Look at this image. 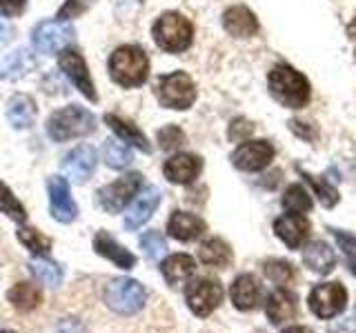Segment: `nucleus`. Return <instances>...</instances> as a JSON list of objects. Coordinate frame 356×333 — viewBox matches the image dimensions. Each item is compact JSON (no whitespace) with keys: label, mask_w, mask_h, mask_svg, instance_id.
<instances>
[{"label":"nucleus","mask_w":356,"mask_h":333,"mask_svg":"<svg viewBox=\"0 0 356 333\" xmlns=\"http://www.w3.org/2000/svg\"><path fill=\"white\" fill-rule=\"evenodd\" d=\"M200 171H203V160L194 153H176L163 164L165 178L174 185L194 182Z\"/></svg>","instance_id":"15"},{"label":"nucleus","mask_w":356,"mask_h":333,"mask_svg":"<svg viewBox=\"0 0 356 333\" xmlns=\"http://www.w3.org/2000/svg\"><path fill=\"white\" fill-rule=\"evenodd\" d=\"M348 36H350V38L354 40V44H356V18L348 25Z\"/></svg>","instance_id":"45"},{"label":"nucleus","mask_w":356,"mask_h":333,"mask_svg":"<svg viewBox=\"0 0 356 333\" xmlns=\"http://www.w3.org/2000/svg\"><path fill=\"white\" fill-rule=\"evenodd\" d=\"M147 291L138 280L131 278H114L105 287V302L111 311L120 316H134L145 307Z\"/></svg>","instance_id":"5"},{"label":"nucleus","mask_w":356,"mask_h":333,"mask_svg":"<svg viewBox=\"0 0 356 333\" xmlns=\"http://www.w3.org/2000/svg\"><path fill=\"white\" fill-rule=\"evenodd\" d=\"M274 144L270 140H248L234 149L232 164L241 171H261L274 160Z\"/></svg>","instance_id":"11"},{"label":"nucleus","mask_w":356,"mask_h":333,"mask_svg":"<svg viewBox=\"0 0 356 333\" xmlns=\"http://www.w3.org/2000/svg\"><path fill=\"white\" fill-rule=\"evenodd\" d=\"M334 236H337L341 249L348 253V258H354L356 255V236H352V233H343L341 229H332Z\"/></svg>","instance_id":"41"},{"label":"nucleus","mask_w":356,"mask_h":333,"mask_svg":"<svg viewBox=\"0 0 356 333\" xmlns=\"http://www.w3.org/2000/svg\"><path fill=\"white\" fill-rule=\"evenodd\" d=\"M298 171H300V176H303L312 187H314V191H316V196H318V200H321V205H323V207H327V209H330V207H334V205L339 203V191H337V189H334L332 185H327L325 180H323L321 176H312V173H307L305 169H300V166H298Z\"/></svg>","instance_id":"35"},{"label":"nucleus","mask_w":356,"mask_h":333,"mask_svg":"<svg viewBox=\"0 0 356 333\" xmlns=\"http://www.w3.org/2000/svg\"><path fill=\"white\" fill-rule=\"evenodd\" d=\"M283 209L289 214H307L312 209V198L300 185H292L283 194Z\"/></svg>","instance_id":"34"},{"label":"nucleus","mask_w":356,"mask_h":333,"mask_svg":"<svg viewBox=\"0 0 356 333\" xmlns=\"http://www.w3.org/2000/svg\"><path fill=\"white\" fill-rule=\"evenodd\" d=\"M96 0H65L63 7L58 9V20H72V18H81L87 14L89 7H92Z\"/></svg>","instance_id":"39"},{"label":"nucleus","mask_w":356,"mask_h":333,"mask_svg":"<svg viewBox=\"0 0 356 333\" xmlns=\"http://www.w3.org/2000/svg\"><path fill=\"white\" fill-rule=\"evenodd\" d=\"M274 231L289 249H298L309 236V220L303 214H285L274 222Z\"/></svg>","instance_id":"18"},{"label":"nucleus","mask_w":356,"mask_h":333,"mask_svg":"<svg viewBox=\"0 0 356 333\" xmlns=\"http://www.w3.org/2000/svg\"><path fill=\"white\" fill-rule=\"evenodd\" d=\"M7 120L9 125L22 131V129H29L33 122H36V103L33 98L27 94H16L9 98L7 103Z\"/></svg>","instance_id":"22"},{"label":"nucleus","mask_w":356,"mask_h":333,"mask_svg":"<svg viewBox=\"0 0 356 333\" xmlns=\"http://www.w3.org/2000/svg\"><path fill=\"white\" fill-rule=\"evenodd\" d=\"M96 151L89 144H78L76 149L63 158V171L72 178V182L85 185L96 171Z\"/></svg>","instance_id":"14"},{"label":"nucleus","mask_w":356,"mask_h":333,"mask_svg":"<svg viewBox=\"0 0 356 333\" xmlns=\"http://www.w3.org/2000/svg\"><path fill=\"white\" fill-rule=\"evenodd\" d=\"M7 300L16 311L27 314V311H33L42 302V291H40V287L33 282H18L7 291Z\"/></svg>","instance_id":"27"},{"label":"nucleus","mask_w":356,"mask_h":333,"mask_svg":"<svg viewBox=\"0 0 356 333\" xmlns=\"http://www.w3.org/2000/svg\"><path fill=\"white\" fill-rule=\"evenodd\" d=\"M222 27L234 38H252L259 33V20L248 7H229L222 14Z\"/></svg>","instance_id":"19"},{"label":"nucleus","mask_w":356,"mask_h":333,"mask_svg":"<svg viewBox=\"0 0 356 333\" xmlns=\"http://www.w3.org/2000/svg\"><path fill=\"white\" fill-rule=\"evenodd\" d=\"M229 296H232V302H234V307H236V309L252 311V309L259 307L263 289H261L259 282H256L254 275L245 273V275H238L236 280H234Z\"/></svg>","instance_id":"21"},{"label":"nucleus","mask_w":356,"mask_h":333,"mask_svg":"<svg viewBox=\"0 0 356 333\" xmlns=\"http://www.w3.org/2000/svg\"><path fill=\"white\" fill-rule=\"evenodd\" d=\"M94 251L98 255H103L105 260L114 262L118 269H134V266H136V255L122 247V244L107 231H98L94 236Z\"/></svg>","instance_id":"17"},{"label":"nucleus","mask_w":356,"mask_h":333,"mask_svg":"<svg viewBox=\"0 0 356 333\" xmlns=\"http://www.w3.org/2000/svg\"><path fill=\"white\" fill-rule=\"evenodd\" d=\"M154 40L167 53H183L189 49L194 40V27L183 14L176 11H165V14L154 22Z\"/></svg>","instance_id":"4"},{"label":"nucleus","mask_w":356,"mask_h":333,"mask_svg":"<svg viewBox=\"0 0 356 333\" xmlns=\"http://www.w3.org/2000/svg\"><path fill=\"white\" fill-rule=\"evenodd\" d=\"M140 249L145 251V255H147L149 260H161L163 258V253L167 249V242L163 238V233L161 231H147V233H143L140 236Z\"/></svg>","instance_id":"37"},{"label":"nucleus","mask_w":356,"mask_h":333,"mask_svg":"<svg viewBox=\"0 0 356 333\" xmlns=\"http://www.w3.org/2000/svg\"><path fill=\"white\" fill-rule=\"evenodd\" d=\"M267 85H270L272 98L276 100L278 105H283L287 109L305 107L309 103V98H312L309 80L289 65L272 67L270 78H267Z\"/></svg>","instance_id":"1"},{"label":"nucleus","mask_w":356,"mask_h":333,"mask_svg":"<svg viewBox=\"0 0 356 333\" xmlns=\"http://www.w3.org/2000/svg\"><path fill=\"white\" fill-rule=\"evenodd\" d=\"M265 314L270 318L272 325H283V322L292 320L298 314V305H296V296L287 289H278L270 296L265 307Z\"/></svg>","instance_id":"23"},{"label":"nucleus","mask_w":356,"mask_h":333,"mask_svg":"<svg viewBox=\"0 0 356 333\" xmlns=\"http://www.w3.org/2000/svg\"><path fill=\"white\" fill-rule=\"evenodd\" d=\"M303 262L307 269H312L318 275H325L334 269V264H337V258H334V251L327 242H309L305 251H303Z\"/></svg>","instance_id":"25"},{"label":"nucleus","mask_w":356,"mask_h":333,"mask_svg":"<svg viewBox=\"0 0 356 333\" xmlns=\"http://www.w3.org/2000/svg\"><path fill=\"white\" fill-rule=\"evenodd\" d=\"M156 138H159V144L163 151H174L185 144V131L176 125H167V127L159 129V136Z\"/></svg>","instance_id":"38"},{"label":"nucleus","mask_w":356,"mask_h":333,"mask_svg":"<svg viewBox=\"0 0 356 333\" xmlns=\"http://www.w3.org/2000/svg\"><path fill=\"white\" fill-rule=\"evenodd\" d=\"M0 214H5L14 222H20V225H25V222H27L25 207H22V203L14 196V191H11V189L3 180H0Z\"/></svg>","instance_id":"33"},{"label":"nucleus","mask_w":356,"mask_h":333,"mask_svg":"<svg viewBox=\"0 0 356 333\" xmlns=\"http://www.w3.org/2000/svg\"><path fill=\"white\" fill-rule=\"evenodd\" d=\"M76 31L70 22L65 20H42L31 31V42L40 53H58L67 44H72Z\"/></svg>","instance_id":"8"},{"label":"nucleus","mask_w":356,"mask_h":333,"mask_svg":"<svg viewBox=\"0 0 356 333\" xmlns=\"http://www.w3.org/2000/svg\"><path fill=\"white\" fill-rule=\"evenodd\" d=\"M96 131V118L92 111L78 105H67L54 111L47 120V133L54 142H67L74 138H83Z\"/></svg>","instance_id":"3"},{"label":"nucleus","mask_w":356,"mask_h":333,"mask_svg":"<svg viewBox=\"0 0 356 333\" xmlns=\"http://www.w3.org/2000/svg\"><path fill=\"white\" fill-rule=\"evenodd\" d=\"M254 133V125L250 120H245V118H236V120H232V125H229V131H227V136L232 142H245L250 136Z\"/></svg>","instance_id":"40"},{"label":"nucleus","mask_w":356,"mask_h":333,"mask_svg":"<svg viewBox=\"0 0 356 333\" xmlns=\"http://www.w3.org/2000/svg\"><path fill=\"white\" fill-rule=\"evenodd\" d=\"M47 194H49V214L54 220L70 225L78 216V207L72 198L70 182L63 176H51L47 180Z\"/></svg>","instance_id":"13"},{"label":"nucleus","mask_w":356,"mask_h":333,"mask_svg":"<svg viewBox=\"0 0 356 333\" xmlns=\"http://www.w3.org/2000/svg\"><path fill=\"white\" fill-rule=\"evenodd\" d=\"M0 333H16V331H11V329H0Z\"/></svg>","instance_id":"48"},{"label":"nucleus","mask_w":356,"mask_h":333,"mask_svg":"<svg viewBox=\"0 0 356 333\" xmlns=\"http://www.w3.org/2000/svg\"><path fill=\"white\" fill-rule=\"evenodd\" d=\"M198 258L207 266H227V264H232V249L225 240L211 238V240L200 244Z\"/></svg>","instance_id":"30"},{"label":"nucleus","mask_w":356,"mask_h":333,"mask_svg":"<svg viewBox=\"0 0 356 333\" xmlns=\"http://www.w3.org/2000/svg\"><path fill=\"white\" fill-rule=\"evenodd\" d=\"M327 333H356V311L352 318H343L327 329Z\"/></svg>","instance_id":"44"},{"label":"nucleus","mask_w":356,"mask_h":333,"mask_svg":"<svg viewBox=\"0 0 356 333\" xmlns=\"http://www.w3.org/2000/svg\"><path fill=\"white\" fill-rule=\"evenodd\" d=\"M283 333H312L307 327H289V329H285Z\"/></svg>","instance_id":"46"},{"label":"nucleus","mask_w":356,"mask_h":333,"mask_svg":"<svg viewBox=\"0 0 356 333\" xmlns=\"http://www.w3.org/2000/svg\"><path fill=\"white\" fill-rule=\"evenodd\" d=\"M109 76L118 87H140L149 76V58L136 44H122L109 56Z\"/></svg>","instance_id":"2"},{"label":"nucleus","mask_w":356,"mask_h":333,"mask_svg":"<svg viewBox=\"0 0 356 333\" xmlns=\"http://www.w3.org/2000/svg\"><path fill=\"white\" fill-rule=\"evenodd\" d=\"M185 298H187V307L196 316L205 318L222 302V287L214 278H200V280H194L187 287Z\"/></svg>","instance_id":"9"},{"label":"nucleus","mask_w":356,"mask_h":333,"mask_svg":"<svg viewBox=\"0 0 356 333\" xmlns=\"http://www.w3.org/2000/svg\"><path fill=\"white\" fill-rule=\"evenodd\" d=\"M161 271L165 275V280L170 282L172 287H181L194 275L196 264L187 253H174L161 264Z\"/></svg>","instance_id":"26"},{"label":"nucleus","mask_w":356,"mask_h":333,"mask_svg":"<svg viewBox=\"0 0 356 333\" xmlns=\"http://www.w3.org/2000/svg\"><path fill=\"white\" fill-rule=\"evenodd\" d=\"M348 302V291L341 282H323L309 293V309L323 320L339 316Z\"/></svg>","instance_id":"12"},{"label":"nucleus","mask_w":356,"mask_h":333,"mask_svg":"<svg viewBox=\"0 0 356 333\" xmlns=\"http://www.w3.org/2000/svg\"><path fill=\"white\" fill-rule=\"evenodd\" d=\"M27 0H0V11L7 18H18L22 11H25Z\"/></svg>","instance_id":"42"},{"label":"nucleus","mask_w":356,"mask_h":333,"mask_svg":"<svg viewBox=\"0 0 356 333\" xmlns=\"http://www.w3.org/2000/svg\"><path fill=\"white\" fill-rule=\"evenodd\" d=\"M263 269H265V275L276 284H289V282H294V278H296L294 266L285 260H267Z\"/></svg>","instance_id":"36"},{"label":"nucleus","mask_w":356,"mask_h":333,"mask_svg":"<svg viewBox=\"0 0 356 333\" xmlns=\"http://www.w3.org/2000/svg\"><path fill=\"white\" fill-rule=\"evenodd\" d=\"M103 158H105V164L111 166V169H127V166L134 162V155L125 144L118 140H111V138L105 140V144H103Z\"/></svg>","instance_id":"32"},{"label":"nucleus","mask_w":356,"mask_h":333,"mask_svg":"<svg viewBox=\"0 0 356 333\" xmlns=\"http://www.w3.org/2000/svg\"><path fill=\"white\" fill-rule=\"evenodd\" d=\"M33 67H36L33 56L27 49H16L0 62V78L3 80H18V78L27 76Z\"/></svg>","instance_id":"28"},{"label":"nucleus","mask_w":356,"mask_h":333,"mask_svg":"<svg viewBox=\"0 0 356 333\" xmlns=\"http://www.w3.org/2000/svg\"><path fill=\"white\" fill-rule=\"evenodd\" d=\"M156 98L167 109L185 111L194 105L196 100V85L185 71H174L163 76L156 85Z\"/></svg>","instance_id":"6"},{"label":"nucleus","mask_w":356,"mask_h":333,"mask_svg":"<svg viewBox=\"0 0 356 333\" xmlns=\"http://www.w3.org/2000/svg\"><path fill=\"white\" fill-rule=\"evenodd\" d=\"M5 31H7V27H5V22H3V20H0V38H3V36H5Z\"/></svg>","instance_id":"47"},{"label":"nucleus","mask_w":356,"mask_h":333,"mask_svg":"<svg viewBox=\"0 0 356 333\" xmlns=\"http://www.w3.org/2000/svg\"><path fill=\"white\" fill-rule=\"evenodd\" d=\"M205 229H207L205 220H200L194 214H185V211H174L170 216V222H167L170 236L181 242H192L200 238L205 233Z\"/></svg>","instance_id":"20"},{"label":"nucleus","mask_w":356,"mask_h":333,"mask_svg":"<svg viewBox=\"0 0 356 333\" xmlns=\"http://www.w3.org/2000/svg\"><path fill=\"white\" fill-rule=\"evenodd\" d=\"M16 238L25 249H29L33 255H47L51 251V238H47L44 233H40L33 227H20Z\"/></svg>","instance_id":"31"},{"label":"nucleus","mask_w":356,"mask_h":333,"mask_svg":"<svg viewBox=\"0 0 356 333\" xmlns=\"http://www.w3.org/2000/svg\"><path fill=\"white\" fill-rule=\"evenodd\" d=\"M140 185H143V173L131 171V173L120 176L114 182L100 187L96 194L100 209L107 211V214H120V211L129 205V200L138 194Z\"/></svg>","instance_id":"7"},{"label":"nucleus","mask_w":356,"mask_h":333,"mask_svg":"<svg viewBox=\"0 0 356 333\" xmlns=\"http://www.w3.org/2000/svg\"><path fill=\"white\" fill-rule=\"evenodd\" d=\"M161 205V191L159 187H145L143 191L136 196V200H134V205L129 207L127 216H125V229L127 231H136L138 227H143L145 222H147L152 216L156 207Z\"/></svg>","instance_id":"16"},{"label":"nucleus","mask_w":356,"mask_h":333,"mask_svg":"<svg viewBox=\"0 0 356 333\" xmlns=\"http://www.w3.org/2000/svg\"><path fill=\"white\" fill-rule=\"evenodd\" d=\"M289 129H292L298 138H303V140H307V142L316 138V129H314V125H307V122L289 120Z\"/></svg>","instance_id":"43"},{"label":"nucleus","mask_w":356,"mask_h":333,"mask_svg":"<svg viewBox=\"0 0 356 333\" xmlns=\"http://www.w3.org/2000/svg\"><path fill=\"white\" fill-rule=\"evenodd\" d=\"M58 67H60V71L70 78V83L78 89V92H81L87 100L96 103L98 94H96L92 74H89V69H87V62L83 58V53H78L74 49H65L58 56Z\"/></svg>","instance_id":"10"},{"label":"nucleus","mask_w":356,"mask_h":333,"mask_svg":"<svg viewBox=\"0 0 356 333\" xmlns=\"http://www.w3.org/2000/svg\"><path fill=\"white\" fill-rule=\"evenodd\" d=\"M105 125L111 131H114L122 142H127V144H131V147L140 149L143 153H149L152 151V144H149L147 136H145V133L136 125H134V122L122 120L116 114H105Z\"/></svg>","instance_id":"24"},{"label":"nucleus","mask_w":356,"mask_h":333,"mask_svg":"<svg viewBox=\"0 0 356 333\" xmlns=\"http://www.w3.org/2000/svg\"><path fill=\"white\" fill-rule=\"evenodd\" d=\"M29 271L44 287L56 289V287L63 284V266L58 262L49 260L47 255H36V258H31L29 260Z\"/></svg>","instance_id":"29"}]
</instances>
